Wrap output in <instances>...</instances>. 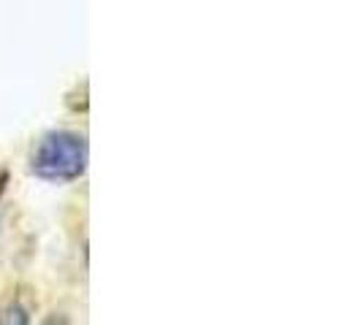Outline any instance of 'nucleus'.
<instances>
[{
    "label": "nucleus",
    "instance_id": "1",
    "mask_svg": "<svg viewBox=\"0 0 361 325\" xmlns=\"http://www.w3.org/2000/svg\"><path fill=\"white\" fill-rule=\"evenodd\" d=\"M87 160H90V149L85 136L71 130H52L33 149L30 171L38 179L63 184L79 179L87 171Z\"/></svg>",
    "mask_w": 361,
    "mask_h": 325
}]
</instances>
